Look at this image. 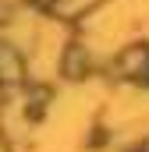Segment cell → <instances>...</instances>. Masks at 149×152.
<instances>
[{
    "mask_svg": "<svg viewBox=\"0 0 149 152\" xmlns=\"http://www.w3.org/2000/svg\"><path fill=\"white\" fill-rule=\"evenodd\" d=\"M0 21H11V4L0 0Z\"/></svg>",
    "mask_w": 149,
    "mask_h": 152,
    "instance_id": "cell-3",
    "label": "cell"
},
{
    "mask_svg": "<svg viewBox=\"0 0 149 152\" xmlns=\"http://www.w3.org/2000/svg\"><path fill=\"white\" fill-rule=\"evenodd\" d=\"M131 152H149V142H146V145H139V149H131Z\"/></svg>",
    "mask_w": 149,
    "mask_h": 152,
    "instance_id": "cell-4",
    "label": "cell"
},
{
    "mask_svg": "<svg viewBox=\"0 0 149 152\" xmlns=\"http://www.w3.org/2000/svg\"><path fill=\"white\" fill-rule=\"evenodd\" d=\"M82 60H85V53L74 46V50H68V57H64V75L68 78H82Z\"/></svg>",
    "mask_w": 149,
    "mask_h": 152,
    "instance_id": "cell-2",
    "label": "cell"
},
{
    "mask_svg": "<svg viewBox=\"0 0 149 152\" xmlns=\"http://www.w3.org/2000/svg\"><path fill=\"white\" fill-rule=\"evenodd\" d=\"M149 64V50L146 46H131L121 53V71L124 75H142V67Z\"/></svg>",
    "mask_w": 149,
    "mask_h": 152,
    "instance_id": "cell-1",
    "label": "cell"
}]
</instances>
